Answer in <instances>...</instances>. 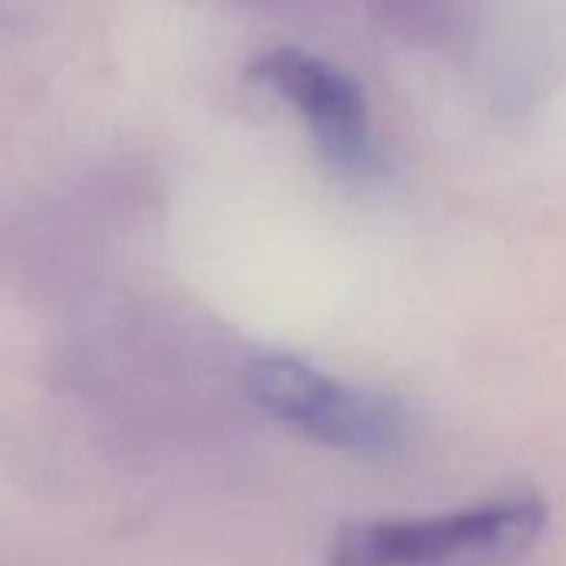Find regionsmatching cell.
Segmentation results:
<instances>
[{
  "label": "cell",
  "mask_w": 566,
  "mask_h": 566,
  "mask_svg": "<svg viewBox=\"0 0 566 566\" xmlns=\"http://www.w3.org/2000/svg\"><path fill=\"white\" fill-rule=\"evenodd\" d=\"M543 530V500L506 496L440 516L347 526L324 566H520Z\"/></svg>",
  "instance_id": "obj_1"
},
{
  "label": "cell",
  "mask_w": 566,
  "mask_h": 566,
  "mask_svg": "<svg viewBox=\"0 0 566 566\" xmlns=\"http://www.w3.org/2000/svg\"><path fill=\"white\" fill-rule=\"evenodd\" d=\"M243 387L260 410L324 447L360 457H387L403 447L407 420L394 400L337 384L304 360L260 357L247 367Z\"/></svg>",
  "instance_id": "obj_2"
},
{
  "label": "cell",
  "mask_w": 566,
  "mask_h": 566,
  "mask_svg": "<svg viewBox=\"0 0 566 566\" xmlns=\"http://www.w3.org/2000/svg\"><path fill=\"white\" fill-rule=\"evenodd\" d=\"M250 77L307 117L321 150L334 164L364 167L370 160L367 101L344 71L297 48H280L256 57Z\"/></svg>",
  "instance_id": "obj_3"
}]
</instances>
